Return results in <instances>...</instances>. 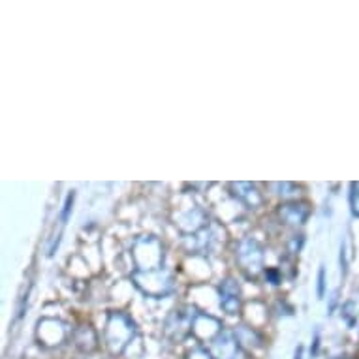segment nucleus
Segmentation results:
<instances>
[{"label": "nucleus", "instance_id": "obj_2", "mask_svg": "<svg viewBox=\"0 0 359 359\" xmlns=\"http://www.w3.org/2000/svg\"><path fill=\"white\" fill-rule=\"evenodd\" d=\"M318 295H324V269H320L318 273Z\"/></svg>", "mask_w": 359, "mask_h": 359}, {"label": "nucleus", "instance_id": "obj_1", "mask_svg": "<svg viewBox=\"0 0 359 359\" xmlns=\"http://www.w3.org/2000/svg\"><path fill=\"white\" fill-rule=\"evenodd\" d=\"M352 205H353V212H355V215L359 217V184H353Z\"/></svg>", "mask_w": 359, "mask_h": 359}, {"label": "nucleus", "instance_id": "obj_3", "mask_svg": "<svg viewBox=\"0 0 359 359\" xmlns=\"http://www.w3.org/2000/svg\"><path fill=\"white\" fill-rule=\"evenodd\" d=\"M301 353H303V348H297V352H295V359H301Z\"/></svg>", "mask_w": 359, "mask_h": 359}]
</instances>
